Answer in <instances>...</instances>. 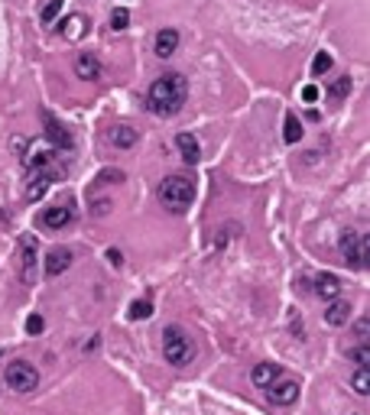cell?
<instances>
[{
  "label": "cell",
  "instance_id": "9c48e42d",
  "mask_svg": "<svg viewBox=\"0 0 370 415\" xmlns=\"http://www.w3.org/2000/svg\"><path fill=\"white\" fill-rule=\"evenodd\" d=\"M43 127H46V140L52 143L55 149H72V133L65 130V127H62L49 110H43Z\"/></svg>",
  "mask_w": 370,
  "mask_h": 415
},
{
  "label": "cell",
  "instance_id": "44dd1931",
  "mask_svg": "<svg viewBox=\"0 0 370 415\" xmlns=\"http://www.w3.org/2000/svg\"><path fill=\"white\" fill-rule=\"evenodd\" d=\"M351 390L361 396V399H367L370 396V370L367 367H357L354 377H351Z\"/></svg>",
  "mask_w": 370,
  "mask_h": 415
},
{
  "label": "cell",
  "instance_id": "d6a6232c",
  "mask_svg": "<svg viewBox=\"0 0 370 415\" xmlns=\"http://www.w3.org/2000/svg\"><path fill=\"white\" fill-rule=\"evenodd\" d=\"M108 260H111V266H120V263H123L120 250H108Z\"/></svg>",
  "mask_w": 370,
  "mask_h": 415
},
{
  "label": "cell",
  "instance_id": "d4e9b609",
  "mask_svg": "<svg viewBox=\"0 0 370 415\" xmlns=\"http://www.w3.org/2000/svg\"><path fill=\"white\" fill-rule=\"evenodd\" d=\"M62 7H65V0H49L46 7L39 10V20H43V23H52L55 16L62 13Z\"/></svg>",
  "mask_w": 370,
  "mask_h": 415
},
{
  "label": "cell",
  "instance_id": "ba28073f",
  "mask_svg": "<svg viewBox=\"0 0 370 415\" xmlns=\"http://www.w3.org/2000/svg\"><path fill=\"white\" fill-rule=\"evenodd\" d=\"M43 227H49V231H65L72 221H75V208L72 205H52L43 211Z\"/></svg>",
  "mask_w": 370,
  "mask_h": 415
},
{
  "label": "cell",
  "instance_id": "484cf974",
  "mask_svg": "<svg viewBox=\"0 0 370 415\" xmlns=\"http://www.w3.org/2000/svg\"><path fill=\"white\" fill-rule=\"evenodd\" d=\"M328 69H332V55H328V52H315V59H312V75H325Z\"/></svg>",
  "mask_w": 370,
  "mask_h": 415
},
{
  "label": "cell",
  "instance_id": "e0dca14e",
  "mask_svg": "<svg viewBox=\"0 0 370 415\" xmlns=\"http://www.w3.org/2000/svg\"><path fill=\"white\" fill-rule=\"evenodd\" d=\"M108 140H111V143H114L117 149H130V147H137L140 133L133 130V127H127V123H120V127H111Z\"/></svg>",
  "mask_w": 370,
  "mask_h": 415
},
{
  "label": "cell",
  "instance_id": "8fae6325",
  "mask_svg": "<svg viewBox=\"0 0 370 415\" xmlns=\"http://www.w3.org/2000/svg\"><path fill=\"white\" fill-rule=\"evenodd\" d=\"M69 266H72V250H65V246H52V250L46 254V273L49 276H62Z\"/></svg>",
  "mask_w": 370,
  "mask_h": 415
},
{
  "label": "cell",
  "instance_id": "83f0119b",
  "mask_svg": "<svg viewBox=\"0 0 370 415\" xmlns=\"http://www.w3.org/2000/svg\"><path fill=\"white\" fill-rule=\"evenodd\" d=\"M98 185H114V182H123V172L120 169H104L98 172V178H94Z\"/></svg>",
  "mask_w": 370,
  "mask_h": 415
},
{
  "label": "cell",
  "instance_id": "2e32d148",
  "mask_svg": "<svg viewBox=\"0 0 370 415\" xmlns=\"http://www.w3.org/2000/svg\"><path fill=\"white\" fill-rule=\"evenodd\" d=\"M49 182H52V172H49V169H33L30 185H26V198H30V201H39L43 195L49 192Z\"/></svg>",
  "mask_w": 370,
  "mask_h": 415
},
{
  "label": "cell",
  "instance_id": "277c9868",
  "mask_svg": "<svg viewBox=\"0 0 370 415\" xmlns=\"http://www.w3.org/2000/svg\"><path fill=\"white\" fill-rule=\"evenodd\" d=\"M338 250L341 256H344L347 266L354 269H367V260H370V250H367V237L357 231H344L338 240Z\"/></svg>",
  "mask_w": 370,
  "mask_h": 415
},
{
  "label": "cell",
  "instance_id": "1f68e13d",
  "mask_svg": "<svg viewBox=\"0 0 370 415\" xmlns=\"http://www.w3.org/2000/svg\"><path fill=\"white\" fill-rule=\"evenodd\" d=\"M302 101H305V104L318 101V88H315V85H305V88H302Z\"/></svg>",
  "mask_w": 370,
  "mask_h": 415
},
{
  "label": "cell",
  "instance_id": "7402d4cb",
  "mask_svg": "<svg viewBox=\"0 0 370 415\" xmlns=\"http://www.w3.org/2000/svg\"><path fill=\"white\" fill-rule=\"evenodd\" d=\"M283 140H286V143H299V140H302V123H299V117H296V114H286Z\"/></svg>",
  "mask_w": 370,
  "mask_h": 415
},
{
  "label": "cell",
  "instance_id": "7a4b0ae2",
  "mask_svg": "<svg viewBox=\"0 0 370 415\" xmlns=\"http://www.w3.org/2000/svg\"><path fill=\"white\" fill-rule=\"evenodd\" d=\"M156 198H159V205L166 211L185 215L195 201V182L189 176H166L159 182V188H156Z\"/></svg>",
  "mask_w": 370,
  "mask_h": 415
},
{
  "label": "cell",
  "instance_id": "52a82bcc",
  "mask_svg": "<svg viewBox=\"0 0 370 415\" xmlns=\"http://www.w3.org/2000/svg\"><path fill=\"white\" fill-rule=\"evenodd\" d=\"M267 390V399L273 402V406H293L296 399H299V383L296 380H273L270 386H263Z\"/></svg>",
  "mask_w": 370,
  "mask_h": 415
},
{
  "label": "cell",
  "instance_id": "5b68a950",
  "mask_svg": "<svg viewBox=\"0 0 370 415\" xmlns=\"http://www.w3.org/2000/svg\"><path fill=\"white\" fill-rule=\"evenodd\" d=\"M4 380H7V386L16 392H33L39 386V370L26 360H13L4 370Z\"/></svg>",
  "mask_w": 370,
  "mask_h": 415
},
{
  "label": "cell",
  "instance_id": "4fadbf2b",
  "mask_svg": "<svg viewBox=\"0 0 370 415\" xmlns=\"http://www.w3.org/2000/svg\"><path fill=\"white\" fill-rule=\"evenodd\" d=\"M179 49V30H172V26H166V30L156 33V42H153V52L159 55V59H169L172 52Z\"/></svg>",
  "mask_w": 370,
  "mask_h": 415
},
{
  "label": "cell",
  "instance_id": "d6986e66",
  "mask_svg": "<svg viewBox=\"0 0 370 415\" xmlns=\"http://www.w3.org/2000/svg\"><path fill=\"white\" fill-rule=\"evenodd\" d=\"M85 26H88V20L75 13V16H69V20H62V23H59V33H62L65 39H82V36H85Z\"/></svg>",
  "mask_w": 370,
  "mask_h": 415
},
{
  "label": "cell",
  "instance_id": "603a6c76",
  "mask_svg": "<svg viewBox=\"0 0 370 415\" xmlns=\"http://www.w3.org/2000/svg\"><path fill=\"white\" fill-rule=\"evenodd\" d=\"M23 162L30 169H49V162H52V149H33L30 156H23Z\"/></svg>",
  "mask_w": 370,
  "mask_h": 415
},
{
  "label": "cell",
  "instance_id": "ac0fdd59",
  "mask_svg": "<svg viewBox=\"0 0 370 415\" xmlns=\"http://www.w3.org/2000/svg\"><path fill=\"white\" fill-rule=\"evenodd\" d=\"M250 377H254V383H257V386H270L273 380L283 377V367H279V363H257Z\"/></svg>",
  "mask_w": 370,
  "mask_h": 415
},
{
  "label": "cell",
  "instance_id": "f1b7e54d",
  "mask_svg": "<svg viewBox=\"0 0 370 415\" xmlns=\"http://www.w3.org/2000/svg\"><path fill=\"white\" fill-rule=\"evenodd\" d=\"M43 328H46V322L39 315H30L26 318V334H43Z\"/></svg>",
  "mask_w": 370,
  "mask_h": 415
},
{
  "label": "cell",
  "instance_id": "30bf717a",
  "mask_svg": "<svg viewBox=\"0 0 370 415\" xmlns=\"http://www.w3.org/2000/svg\"><path fill=\"white\" fill-rule=\"evenodd\" d=\"M101 72H104V65H101V59L94 52H82L75 59V75L82 78V81H98Z\"/></svg>",
  "mask_w": 370,
  "mask_h": 415
},
{
  "label": "cell",
  "instance_id": "8992f818",
  "mask_svg": "<svg viewBox=\"0 0 370 415\" xmlns=\"http://www.w3.org/2000/svg\"><path fill=\"white\" fill-rule=\"evenodd\" d=\"M20 256H23V283L26 285H33L36 283V266H39V244H36V237L33 234H23L20 237Z\"/></svg>",
  "mask_w": 370,
  "mask_h": 415
},
{
  "label": "cell",
  "instance_id": "6da1fadb",
  "mask_svg": "<svg viewBox=\"0 0 370 415\" xmlns=\"http://www.w3.org/2000/svg\"><path fill=\"white\" fill-rule=\"evenodd\" d=\"M185 98H189V81L179 72H169V75H159L150 85L147 91V110L156 117H176L179 110L185 108Z\"/></svg>",
  "mask_w": 370,
  "mask_h": 415
},
{
  "label": "cell",
  "instance_id": "5bb4252c",
  "mask_svg": "<svg viewBox=\"0 0 370 415\" xmlns=\"http://www.w3.org/2000/svg\"><path fill=\"white\" fill-rule=\"evenodd\" d=\"M351 322V302H341V299H332L328 308H325V324L332 328H341V324Z\"/></svg>",
  "mask_w": 370,
  "mask_h": 415
},
{
  "label": "cell",
  "instance_id": "7c38bea8",
  "mask_svg": "<svg viewBox=\"0 0 370 415\" xmlns=\"http://www.w3.org/2000/svg\"><path fill=\"white\" fill-rule=\"evenodd\" d=\"M341 279L335 276V273H322V276H315V295L318 299H325V302H332V299H338L341 295Z\"/></svg>",
  "mask_w": 370,
  "mask_h": 415
},
{
  "label": "cell",
  "instance_id": "ffe728a7",
  "mask_svg": "<svg viewBox=\"0 0 370 415\" xmlns=\"http://www.w3.org/2000/svg\"><path fill=\"white\" fill-rule=\"evenodd\" d=\"M351 88H354V81H351V75H341V78H335L332 85L325 88V94L332 101H344L347 94H351Z\"/></svg>",
  "mask_w": 370,
  "mask_h": 415
},
{
  "label": "cell",
  "instance_id": "3957f363",
  "mask_svg": "<svg viewBox=\"0 0 370 415\" xmlns=\"http://www.w3.org/2000/svg\"><path fill=\"white\" fill-rule=\"evenodd\" d=\"M162 357L172 367H189L195 360V341L185 334V328L166 324V331H162Z\"/></svg>",
  "mask_w": 370,
  "mask_h": 415
},
{
  "label": "cell",
  "instance_id": "4316f807",
  "mask_svg": "<svg viewBox=\"0 0 370 415\" xmlns=\"http://www.w3.org/2000/svg\"><path fill=\"white\" fill-rule=\"evenodd\" d=\"M127 23H130V13H127V10H114V13H111V30H127Z\"/></svg>",
  "mask_w": 370,
  "mask_h": 415
},
{
  "label": "cell",
  "instance_id": "9a60e30c",
  "mask_svg": "<svg viewBox=\"0 0 370 415\" xmlns=\"http://www.w3.org/2000/svg\"><path fill=\"white\" fill-rule=\"evenodd\" d=\"M176 147H179V156H182L189 166H195V162L201 159V143L195 140V133H179V137H176Z\"/></svg>",
  "mask_w": 370,
  "mask_h": 415
},
{
  "label": "cell",
  "instance_id": "cb8c5ba5",
  "mask_svg": "<svg viewBox=\"0 0 370 415\" xmlns=\"http://www.w3.org/2000/svg\"><path fill=\"white\" fill-rule=\"evenodd\" d=\"M150 315H153V302L150 299H137L127 308V318H130V322H143V318H150Z\"/></svg>",
  "mask_w": 370,
  "mask_h": 415
},
{
  "label": "cell",
  "instance_id": "f546056e",
  "mask_svg": "<svg viewBox=\"0 0 370 415\" xmlns=\"http://www.w3.org/2000/svg\"><path fill=\"white\" fill-rule=\"evenodd\" d=\"M354 363H357V367H367V363H370V351H367V344H357V351H354Z\"/></svg>",
  "mask_w": 370,
  "mask_h": 415
},
{
  "label": "cell",
  "instance_id": "4dcf8cb0",
  "mask_svg": "<svg viewBox=\"0 0 370 415\" xmlns=\"http://www.w3.org/2000/svg\"><path fill=\"white\" fill-rule=\"evenodd\" d=\"M354 331H357V341H361V344H367V331H370L367 318H361V322H357V324H354Z\"/></svg>",
  "mask_w": 370,
  "mask_h": 415
}]
</instances>
